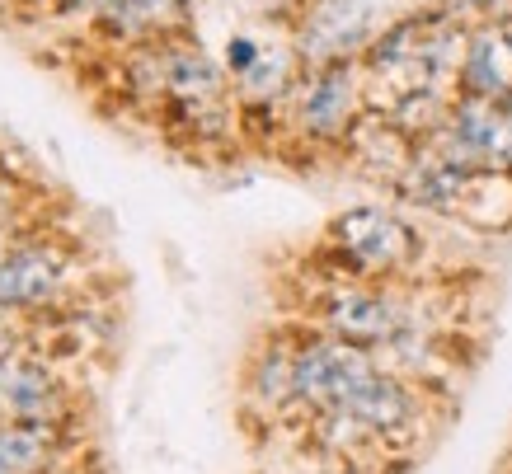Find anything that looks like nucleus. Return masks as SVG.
Returning a JSON list of instances; mask_svg holds the SVG:
<instances>
[{"mask_svg":"<svg viewBox=\"0 0 512 474\" xmlns=\"http://www.w3.org/2000/svg\"><path fill=\"white\" fill-rule=\"evenodd\" d=\"M165 85H170L184 104H212L221 94V71L202 52H174L165 66Z\"/></svg>","mask_w":512,"mask_h":474,"instance_id":"nucleus-11","label":"nucleus"},{"mask_svg":"<svg viewBox=\"0 0 512 474\" xmlns=\"http://www.w3.org/2000/svg\"><path fill=\"white\" fill-rule=\"evenodd\" d=\"M343 413H353L357 423L367 432H390V428H404L409 423V390H404L395 376H381V371H372L367 381L357 385L353 395L339 404Z\"/></svg>","mask_w":512,"mask_h":474,"instance_id":"nucleus-9","label":"nucleus"},{"mask_svg":"<svg viewBox=\"0 0 512 474\" xmlns=\"http://www.w3.org/2000/svg\"><path fill=\"white\" fill-rule=\"evenodd\" d=\"M0 367H10V329H5V310H0Z\"/></svg>","mask_w":512,"mask_h":474,"instance_id":"nucleus-15","label":"nucleus"},{"mask_svg":"<svg viewBox=\"0 0 512 474\" xmlns=\"http://www.w3.org/2000/svg\"><path fill=\"white\" fill-rule=\"evenodd\" d=\"M461 80L466 94L480 99H508L512 94V38L503 29H489L470 38L466 57H461Z\"/></svg>","mask_w":512,"mask_h":474,"instance_id":"nucleus-8","label":"nucleus"},{"mask_svg":"<svg viewBox=\"0 0 512 474\" xmlns=\"http://www.w3.org/2000/svg\"><path fill=\"white\" fill-rule=\"evenodd\" d=\"M66 282V263L52 245H19L0 254V310H29L52 301Z\"/></svg>","mask_w":512,"mask_h":474,"instance_id":"nucleus-5","label":"nucleus"},{"mask_svg":"<svg viewBox=\"0 0 512 474\" xmlns=\"http://www.w3.org/2000/svg\"><path fill=\"white\" fill-rule=\"evenodd\" d=\"M508 38H512V29H508Z\"/></svg>","mask_w":512,"mask_h":474,"instance_id":"nucleus-18","label":"nucleus"},{"mask_svg":"<svg viewBox=\"0 0 512 474\" xmlns=\"http://www.w3.org/2000/svg\"><path fill=\"white\" fill-rule=\"evenodd\" d=\"M447 160L466 169L503 174L512 165V99H480L466 94L447 118Z\"/></svg>","mask_w":512,"mask_h":474,"instance_id":"nucleus-2","label":"nucleus"},{"mask_svg":"<svg viewBox=\"0 0 512 474\" xmlns=\"http://www.w3.org/2000/svg\"><path fill=\"white\" fill-rule=\"evenodd\" d=\"M329 240L357 273H400L419 254V235L386 207H353L329 226Z\"/></svg>","mask_w":512,"mask_h":474,"instance_id":"nucleus-1","label":"nucleus"},{"mask_svg":"<svg viewBox=\"0 0 512 474\" xmlns=\"http://www.w3.org/2000/svg\"><path fill=\"white\" fill-rule=\"evenodd\" d=\"M66 5H94V0H66Z\"/></svg>","mask_w":512,"mask_h":474,"instance_id":"nucleus-17","label":"nucleus"},{"mask_svg":"<svg viewBox=\"0 0 512 474\" xmlns=\"http://www.w3.org/2000/svg\"><path fill=\"white\" fill-rule=\"evenodd\" d=\"M325 324H329V334L353 343V348H381V343H395L404 334L400 306L390 296L367 291V287L334 291L325 301Z\"/></svg>","mask_w":512,"mask_h":474,"instance_id":"nucleus-4","label":"nucleus"},{"mask_svg":"<svg viewBox=\"0 0 512 474\" xmlns=\"http://www.w3.org/2000/svg\"><path fill=\"white\" fill-rule=\"evenodd\" d=\"M353 118V71L343 62L325 66L301 99V127L311 137H339Z\"/></svg>","mask_w":512,"mask_h":474,"instance_id":"nucleus-7","label":"nucleus"},{"mask_svg":"<svg viewBox=\"0 0 512 474\" xmlns=\"http://www.w3.org/2000/svg\"><path fill=\"white\" fill-rule=\"evenodd\" d=\"M362 29H367V5H357V0H325L315 10L311 29H306V52L311 57H343L362 38Z\"/></svg>","mask_w":512,"mask_h":474,"instance_id":"nucleus-10","label":"nucleus"},{"mask_svg":"<svg viewBox=\"0 0 512 474\" xmlns=\"http://www.w3.org/2000/svg\"><path fill=\"white\" fill-rule=\"evenodd\" d=\"M282 76H287V57H282V52H264V57L254 62V71L240 80H245V90H254V94H273L282 85Z\"/></svg>","mask_w":512,"mask_h":474,"instance_id":"nucleus-13","label":"nucleus"},{"mask_svg":"<svg viewBox=\"0 0 512 474\" xmlns=\"http://www.w3.org/2000/svg\"><path fill=\"white\" fill-rule=\"evenodd\" d=\"M259 57H264V52H259V43H254V38H231V47H226V66H231L235 76H249Z\"/></svg>","mask_w":512,"mask_h":474,"instance_id":"nucleus-14","label":"nucleus"},{"mask_svg":"<svg viewBox=\"0 0 512 474\" xmlns=\"http://www.w3.org/2000/svg\"><path fill=\"white\" fill-rule=\"evenodd\" d=\"M38 451H43V437L33 428H0V474L33 470Z\"/></svg>","mask_w":512,"mask_h":474,"instance_id":"nucleus-12","label":"nucleus"},{"mask_svg":"<svg viewBox=\"0 0 512 474\" xmlns=\"http://www.w3.org/2000/svg\"><path fill=\"white\" fill-rule=\"evenodd\" d=\"M480 5H484V10H494V15L503 10V0H480Z\"/></svg>","mask_w":512,"mask_h":474,"instance_id":"nucleus-16","label":"nucleus"},{"mask_svg":"<svg viewBox=\"0 0 512 474\" xmlns=\"http://www.w3.org/2000/svg\"><path fill=\"white\" fill-rule=\"evenodd\" d=\"M475 174H480V169L456 165V160H447V155H433V160H409L404 174H400V193L409 202L428 207V212H456Z\"/></svg>","mask_w":512,"mask_h":474,"instance_id":"nucleus-6","label":"nucleus"},{"mask_svg":"<svg viewBox=\"0 0 512 474\" xmlns=\"http://www.w3.org/2000/svg\"><path fill=\"white\" fill-rule=\"evenodd\" d=\"M367 348H353L343 338H315L296 352V399H306L315 409H339L357 385L372 376Z\"/></svg>","mask_w":512,"mask_h":474,"instance_id":"nucleus-3","label":"nucleus"}]
</instances>
